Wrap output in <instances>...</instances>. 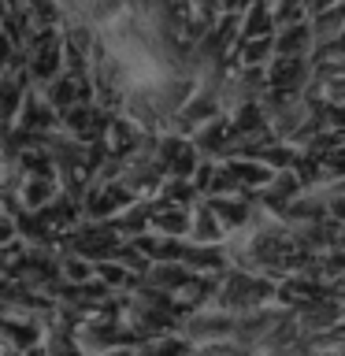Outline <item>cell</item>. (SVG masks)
<instances>
[{
  "mask_svg": "<svg viewBox=\"0 0 345 356\" xmlns=\"http://www.w3.org/2000/svg\"><path fill=\"white\" fill-rule=\"evenodd\" d=\"M312 26H305V22H297V26H282L275 38V52L286 56V60H294V56H305L312 49Z\"/></svg>",
  "mask_w": 345,
  "mask_h": 356,
  "instance_id": "cell-1",
  "label": "cell"
}]
</instances>
